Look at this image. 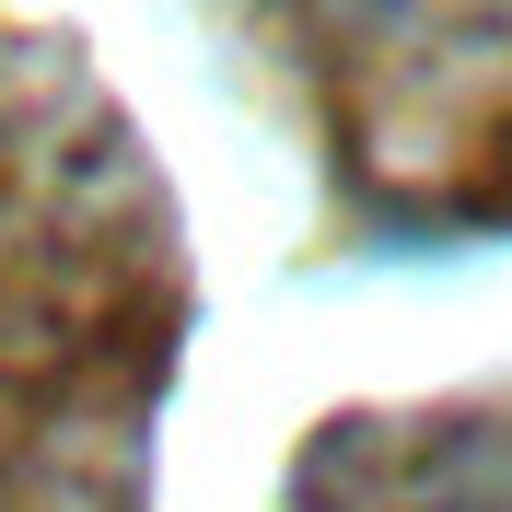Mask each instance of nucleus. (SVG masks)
<instances>
[{
  "label": "nucleus",
  "mask_w": 512,
  "mask_h": 512,
  "mask_svg": "<svg viewBox=\"0 0 512 512\" xmlns=\"http://www.w3.org/2000/svg\"><path fill=\"white\" fill-rule=\"evenodd\" d=\"M408 512H512V454L466 466V478H454V501H408Z\"/></svg>",
  "instance_id": "obj_1"
}]
</instances>
